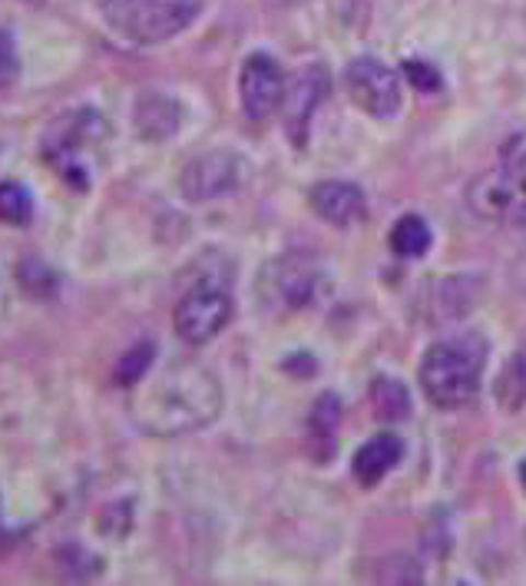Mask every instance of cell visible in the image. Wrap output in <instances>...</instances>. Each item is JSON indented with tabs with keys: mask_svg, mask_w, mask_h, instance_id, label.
<instances>
[{
	"mask_svg": "<svg viewBox=\"0 0 526 586\" xmlns=\"http://www.w3.org/2000/svg\"><path fill=\"white\" fill-rule=\"evenodd\" d=\"M106 139V123L93 110H77L50 123V129L41 139V156L67 179V185L87 189L90 185V162L87 149Z\"/></svg>",
	"mask_w": 526,
	"mask_h": 586,
	"instance_id": "5b68a950",
	"label": "cell"
},
{
	"mask_svg": "<svg viewBox=\"0 0 526 586\" xmlns=\"http://www.w3.org/2000/svg\"><path fill=\"white\" fill-rule=\"evenodd\" d=\"M285 90H288L285 87V74L268 54H252L242 64L239 97H242V110H245V116L252 123L272 120L285 103Z\"/></svg>",
	"mask_w": 526,
	"mask_h": 586,
	"instance_id": "30bf717a",
	"label": "cell"
},
{
	"mask_svg": "<svg viewBox=\"0 0 526 586\" xmlns=\"http://www.w3.org/2000/svg\"><path fill=\"white\" fill-rule=\"evenodd\" d=\"M391 249L401 259H421L431 249V229L421 216H404L391 229Z\"/></svg>",
	"mask_w": 526,
	"mask_h": 586,
	"instance_id": "e0dca14e",
	"label": "cell"
},
{
	"mask_svg": "<svg viewBox=\"0 0 526 586\" xmlns=\"http://www.w3.org/2000/svg\"><path fill=\"white\" fill-rule=\"evenodd\" d=\"M31 219H34L31 189L18 179L0 182V223L4 226H27Z\"/></svg>",
	"mask_w": 526,
	"mask_h": 586,
	"instance_id": "ac0fdd59",
	"label": "cell"
},
{
	"mask_svg": "<svg viewBox=\"0 0 526 586\" xmlns=\"http://www.w3.org/2000/svg\"><path fill=\"white\" fill-rule=\"evenodd\" d=\"M321 289V266L311 252H282L259 272V298L278 315L301 312Z\"/></svg>",
	"mask_w": 526,
	"mask_h": 586,
	"instance_id": "8992f818",
	"label": "cell"
},
{
	"mask_svg": "<svg viewBox=\"0 0 526 586\" xmlns=\"http://www.w3.org/2000/svg\"><path fill=\"white\" fill-rule=\"evenodd\" d=\"M496 402L506 412H516V408L526 405V348L500 374V381H496Z\"/></svg>",
	"mask_w": 526,
	"mask_h": 586,
	"instance_id": "d6986e66",
	"label": "cell"
},
{
	"mask_svg": "<svg viewBox=\"0 0 526 586\" xmlns=\"http://www.w3.org/2000/svg\"><path fill=\"white\" fill-rule=\"evenodd\" d=\"M133 123H136V133L142 139H152V143H162L169 136L180 133V123H183V110L172 97L165 93H142L136 100V110H133Z\"/></svg>",
	"mask_w": 526,
	"mask_h": 586,
	"instance_id": "4fadbf2b",
	"label": "cell"
},
{
	"mask_svg": "<svg viewBox=\"0 0 526 586\" xmlns=\"http://www.w3.org/2000/svg\"><path fill=\"white\" fill-rule=\"evenodd\" d=\"M338 428H341V402L331 395H321L308 415V454L315 461H331L334 444H338Z\"/></svg>",
	"mask_w": 526,
	"mask_h": 586,
	"instance_id": "9a60e30c",
	"label": "cell"
},
{
	"mask_svg": "<svg viewBox=\"0 0 526 586\" xmlns=\"http://www.w3.org/2000/svg\"><path fill=\"white\" fill-rule=\"evenodd\" d=\"M245 179V162L236 153L226 149H213V153H199L196 159H190L175 179L180 185V195L190 203H209L219 200V195H229L232 189H239Z\"/></svg>",
	"mask_w": 526,
	"mask_h": 586,
	"instance_id": "9c48e42d",
	"label": "cell"
},
{
	"mask_svg": "<svg viewBox=\"0 0 526 586\" xmlns=\"http://www.w3.org/2000/svg\"><path fill=\"white\" fill-rule=\"evenodd\" d=\"M371 408H375V418L395 425V421H404L411 415V395L408 387L395 377H378L371 384Z\"/></svg>",
	"mask_w": 526,
	"mask_h": 586,
	"instance_id": "2e32d148",
	"label": "cell"
},
{
	"mask_svg": "<svg viewBox=\"0 0 526 586\" xmlns=\"http://www.w3.org/2000/svg\"><path fill=\"white\" fill-rule=\"evenodd\" d=\"M328 90H331V80H328V70L321 64L305 67L295 77V83L285 90V103H282V110H285V129H288V139L295 146H305L311 116L324 103Z\"/></svg>",
	"mask_w": 526,
	"mask_h": 586,
	"instance_id": "8fae6325",
	"label": "cell"
},
{
	"mask_svg": "<svg viewBox=\"0 0 526 586\" xmlns=\"http://www.w3.org/2000/svg\"><path fill=\"white\" fill-rule=\"evenodd\" d=\"M24 4H27V8H41V4H44V0H24Z\"/></svg>",
	"mask_w": 526,
	"mask_h": 586,
	"instance_id": "cb8c5ba5",
	"label": "cell"
},
{
	"mask_svg": "<svg viewBox=\"0 0 526 586\" xmlns=\"http://www.w3.org/2000/svg\"><path fill=\"white\" fill-rule=\"evenodd\" d=\"M473 216L526 229V149L510 146L496 169L477 176L467 189Z\"/></svg>",
	"mask_w": 526,
	"mask_h": 586,
	"instance_id": "277c9868",
	"label": "cell"
},
{
	"mask_svg": "<svg viewBox=\"0 0 526 586\" xmlns=\"http://www.w3.org/2000/svg\"><path fill=\"white\" fill-rule=\"evenodd\" d=\"M487 364V341L483 335H454L427 348L421 361V387L427 391V398L444 408H464L480 387Z\"/></svg>",
	"mask_w": 526,
	"mask_h": 586,
	"instance_id": "7a4b0ae2",
	"label": "cell"
},
{
	"mask_svg": "<svg viewBox=\"0 0 526 586\" xmlns=\"http://www.w3.org/2000/svg\"><path fill=\"white\" fill-rule=\"evenodd\" d=\"M519 484H523V491H526V458H523V464H519Z\"/></svg>",
	"mask_w": 526,
	"mask_h": 586,
	"instance_id": "603a6c76",
	"label": "cell"
},
{
	"mask_svg": "<svg viewBox=\"0 0 526 586\" xmlns=\"http://www.w3.org/2000/svg\"><path fill=\"white\" fill-rule=\"evenodd\" d=\"M96 8L123 41L152 47L183 34L203 14V0H96Z\"/></svg>",
	"mask_w": 526,
	"mask_h": 586,
	"instance_id": "3957f363",
	"label": "cell"
},
{
	"mask_svg": "<svg viewBox=\"0 0 526 586\" xmlns=\"http://www.w3.org/2000/svg\"><path fill=\"white\" fill-rule=\"evenodd\" d=\"M404 74L411 77V83H414L421 93H437V90L444 87L441 74H437L434 67L421 64V60H408V64H404Z\"/></svg>",
	"mask_w": 526,
	"mask_h": 586,
	"instance_id": "7402d4cb",
	"label": "cell"
},
{
	"mask_svg": "<svg viewBox=\"0 0 526 586\" xmlns=\"http://www.w3.org/2000/svg\"><path fill=\"white\" fill-rule=\"evenodd\" d=\"M152 358H156V345H152V341H139L136 348H129V351L119 358V364H116V371H113V381H116L119 387H136V384L149 374Z\"/></svg>",
	"mask_w": 526,
	"mask_h": 586,
	"instance_id": "ffe728a7",
	"label": "cell"
},
{
	"mask_svg": "<svg viewBox=\"0 0 526 586\" xmlns=\"http://www.w3.org/2000/svg\"><path fill=\"white\" fill-rule=\"evenodd\" d=\"M344 90L358 110H365L375 120H388L401 110L404 97H401V77L375 60V57H358L351 60L344 70Z\"/></svg>",
	"mask_w": 526,
	"mask_h": 586,
	"instance_id": "ba28073f",
	"label": "cell"
},
{
	"mask_svg": "<svg viewBox=\"0 0 526 586\" xmlns=\"http://www.w3.org/2000/svg\"><path fill=\"white\" fill-rule=\"evenodd\" d=\"M404 454V444L401 438L395 435H378L371 441H365L355 454V461H351V474H355V481L362 487H378L385 481V474H391L398 467Z\"/></svg>",
	"mask_w": 526,
	"mask_h": 586,
	"instance_id": "5bb4252c",
	"label": "cell"
},
{
	"mask_svg": "<svg viewBox=\"0 0 526 586\" xmlns=\"http://www.w3.org/2000/svg\"><path fill=\"white\" fill-rule=\"evenodd\" d=\"M18 77H21V60H18L14 37L8 31H0V87H11Z\"/></svg>",
	"mask_w": 526,
	"mask_h": 586,
	"instance_id": "44dd1931",
	"label": "cell"
},
{
	"mask_svg": "<svg viewBox=\"0 0 526 586\" xmlns=\"http://www.w3.org/2000/svg\"><path fill=\"white\" fill-rule=\"evenodd\" d=\"M229 322H232V295L216 282L193 285L172 312V328L186 345L213 341Z\"/></svg>",
	"mask_w": 526,
	"mask_h": 586,
	"instance_id": "52a82bcc",
	"label": "cell"
},
{
	"mask_svg": "<svg viewBox=\"0 0 526 586\" xmlns=\"http://www.w3.org/2000/svg\"><path fill=\"white\" fill-rule=\"evenodd\" d=\"M129 398V415L152 438H180L209 428L222 412L219 377L196 361H172L146 374Z\"/></svg>",
	"mask_w": 526,
	"mask_h": 586,
	"instance_id": "6da1fadb",
	"label": "cell"
},
{
	"mask_svg": "<svg viewBox=\"0 0 526 586\" xmlns=\"http://www.w3.org/2000/svg\"><path fill=\"white\" fill-rule=\"evenodd\" d=\"M308 203L311 210L331 223V226H355L365 219L368 203H365V192L355 182H344V179H324L308 192Z\"/></svg>",
	"mask_w": 526,
	"mask_h": 586,
	"instance_id": "7c38bea8",
	"label": "cell"
}]
</instances>
